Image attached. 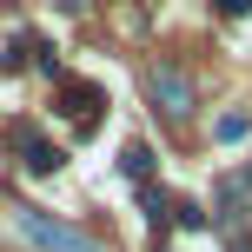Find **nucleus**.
<instances>
[{"instance_id":"nucleus-1","label":"nucleus","mask_w":252,"mask_h":252,"mask_svg":"<svg viewBox=\"0 0 252 252\" xmlns=\"http://www.w3.org/2000/svg\"><path fill=\"white\" fill-rule=\"evenodd\" d=\"M13 226H20L40 252H100V239H87V232L60 226V219H47L40 206H13Z\"/></svg>"},{"instance_id":"nucleus-2","label":"nucleus","mask_w":252,"mask_h":252,"mask_svg":"<svg viewBox=\"0 0 252 252\" xmlns=\"http://www.w3.org/2000/svg\"><path fill=\"white\" fill-rule=\"evenodd\" d=\"M7 139H13V153H20V166H27V173H40V179L66 166V153L53 146V139H40V133H33L27 120H20V126H7Z\"/></svg>"},{"instance_id":"nucleus-3","label":"nucleus","mask_w":252,"mask_h":252,"mask_svg":"<svg viewBox=\"0 0 252 252\" xmlns=\"http://www.w3.org/2000/svg\"><path fill=\"white\" fill-rule=\"evenodd\" d=\"M146 93H153V106H166L173 120H186V113H192V80L179 73V66H153Z\"/></svg>"},{"instance_id":"nucleus-4","label":"nucleus","mask_w":252,"mask_h":252,"mask_svg":"<svg viewBox=\"0 0 252 252\" xmlns=\"http://www.w3.org/2000/svg\"><path fill=\"white\" fill-rule=\"evenodd\" d=\"M100 100H106V93L93 87V80H60V106H66V120H73L80 133H93V120H100Z\"/></svg>"},{"instance_id":"nucleus-5","label":"nucleus","mask_w":252,"mask_h":252,"mask_svg":"<svg viewBox=\"0 0 252 252\" xmlns=\"http://www.w3.org/2000/svg\"><path fill=\"white\" fill-rule=\"evenodd\" d=\"M219 206H226L219 219H226V226H239V219L252 213V186H246V179H226V186H219Z\"/></svg>"},{"instance_id":"nucleus-6","label":"nucleus","mask_w":252,"mask_h":252,"mask_svg":"<svg viewBox=\"0 0 252 252\" xmlns=\"http://www.w3.org/2000/svg\"><path fill=\"white\" fill-rule=\"evenodd\" d=\"M246 133H252V120H246V113H226V120L213 126V139H219V146H239Z\"/></svg>"},{"instance_id":"nucleus-7","label":"nucleus","mask_w":252,"mask_h":252,"mask_svg":"<svg viewBox=\"0 0 252 252\" xmlns=\"http://www.w3.org/2000/svg\"><path fill=\"white\" fill-rule=\"evenodd\" d=\"M27 53H33V33L7 40V53H0V73H20V66H27Z\"/></svg>"},{"instance_id":"nucleus-8","label":"nucleus","mask_w":252,"mask_h":252,"mask_svg":"<svg viewBox=\"0 0 252 252\" xmlns=\"http://www.w3.org/2000/svg\"><path fill=\"white\" fill-rule=\"evenodd\" d=\"M120 166H126V173H133V179H146V173H153V153H146V146H139V139H133V146L120 153Z\"/></svg>"},{"instance_id":"nucleus-9","label":"nucleus","mask_w":252,"mask_h":252,"mask_svg":"<svg viewBox=\"0 0 252 252\" xmlns=\"http://www.w3.org/2000/svg\"><path fill=\"white\" fill-rule=\"evenodd\" d=\"M146 219H153V226H166V219H173V199H166V192H153V186H146Z\"/></svg>"},{"instance_id":"nucleus-10","label":"nucleus","mask_w":252,"mask_h":252,"mask_svg":"<svg viewBox=\"0 0 252 252\" xmlns=\"http://www.w3.org/2000/svg\"><path fill=\"white\" fill-rule=\"evenodd\" d=\"M219 13H252V0H213Z\"/></svg>"},{"instance_id":"nucleus-11","label":"nucleus","mask_w":252,"mask_h":252,"mask_svg":"<svg viewBox=\"0 0 252 252\" xmlns=\"http://www.w3.org/2000/svg\"><path fill=\"white\" fill-rule=\"evenodd\" d=\"M246 186H252V166H246Z\"/></svg>"}]
</instances>
